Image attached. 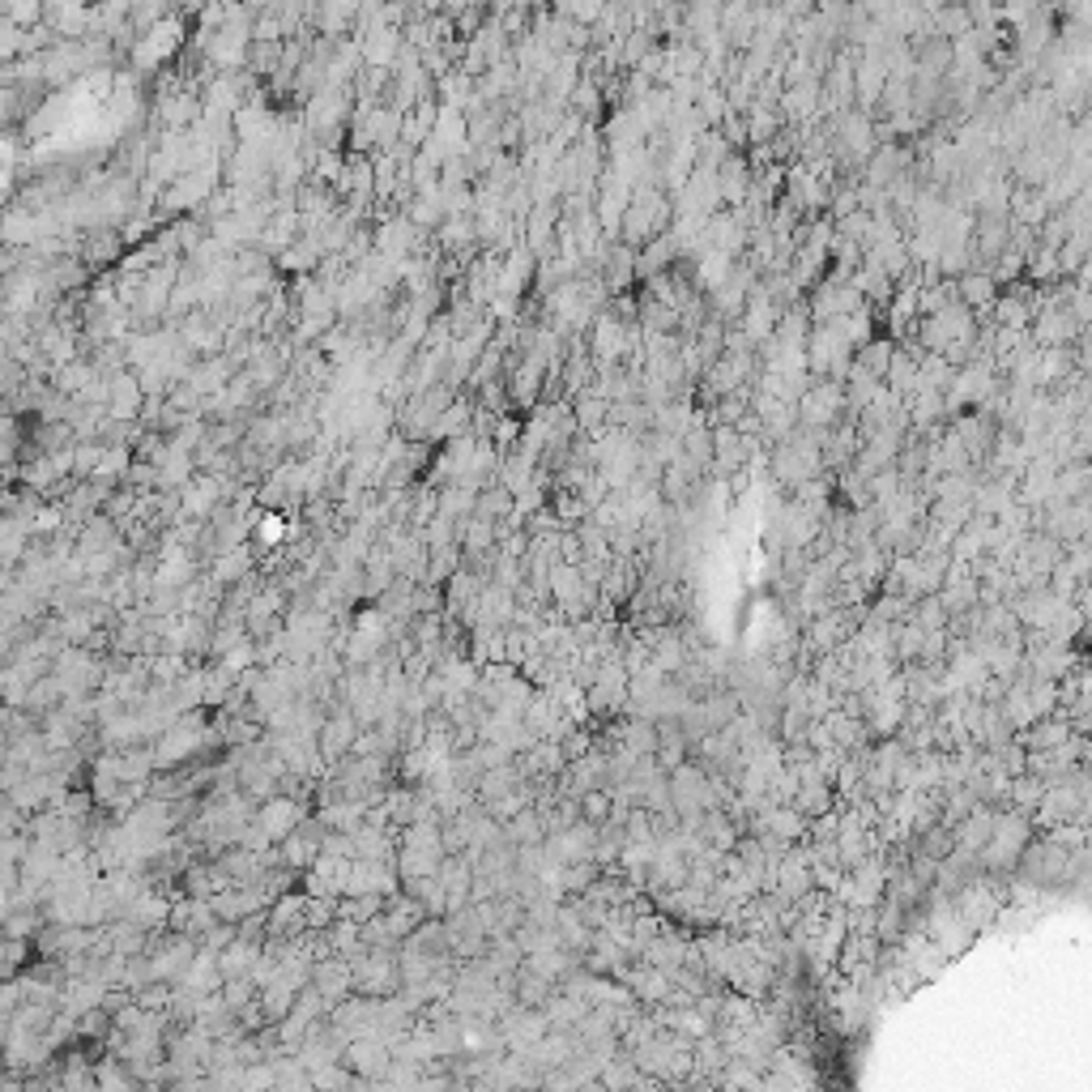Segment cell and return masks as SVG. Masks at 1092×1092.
<instances>
[{"mask_svg": "<svg viewBox=\"0 0 1092 1092\" xmlns=\"http://www.w3.org/2000/svg\"><path fill=\"white\" fill-rule=\"evenodd\" d=\"M994 295H998V282L994 273H964L956 282V299L964 307H994Z\"/></svg>", "mask_w": 1092, "mask_h": 1092, "instance_id": "2", "label": "cell"}, {"mask_svg": "<svg viewBox=\"0 0 1092 1092\" xmlns=\"http://www.w3.org/2000/svg\"><path fill=\"white\" fill-rule=\"evenodd\" d=\"M295 816H299V807L291 798H273L270 807L261 811V832H265V837H273V841H286L299 828Z\"/></svg>", "mask_w": 1092, "mask_h": 1092, "instance_id": "1", "label": "cell"}, {"mask_svg": "<svg viewBox=\"0 0 1092 1092\" xmlns=\"http://www.w3.org/2000/svg\"><path fill=\"white\" fill-rule=\"evenodd\" d=\"M346 982H350V977H346L342 964H321V968H316V991H321L325 998H337L346 991Z\"/></svg>", "mask_w": 1092, "mask_h": 1092, "instance_id": "7", "label": "cell"}, {"mask_svg": "<svg viewBox=\"0 0 1092 1092\" xmlns=\"http://www.w3.org/2000/svg\"><path fill=\"white\" fill-rule=\"evenodd\" d=\"M823 807H828V786H823V781H807L802 794H798V811L802 816H816V811H823Z\"/></svg>", "mask_w": 1092, "mask_h": 1092, "instance_id": "9", "label": "cell"}, {"mask_svg": "<svg viewBox=\"0 0 1092 1092\" xmlns=\"http://www.w3.org/2000/svg\"><path fill=\"white\" fill-rule=\"evenodd\" d=\"M252 961H256V947L252 943H240L235 939L231 947H226V956H222V973H226V982H231V977H244L252 968Z\"/></svg>", "mask_w": 1092, "mask_h": 1092, "instance_id": "6", "label": "cell"}, {"mask_svg": "<svg viewBox=\"0 0 1092 1092\" xmlns=\"http://www.w3.org/2000/svg\"><path fill=\"white\" fill-rule=\"evenodd\" d=\"M581 816L606 819V816H611V798H606V794H581Z\"/></svg>", "mask_w": 1092, "mask_h": 1092, "instance_id": "11", "label": "cell"}, {"mask_svg": "<svg viewBox=\"0 0 1092 1092\" xmlns=\"http://www.w3.org/2000/svg\"><path fill=\"white\" fill-rule=\"evenodd\" d=\"M606 410H611L606 401H593V397H589V401H581V406H576V422H581V427H597V422L606 418Z\"/></svg>", "mask_w": 1092, "mask_h": 1092, "instance_id": "10", "label": "cell"}, {"mask_svg": "<svg viewBox=\"0 0 1092 1092\" xmlns=\"http://www.w3.org/2000/svg\"><path fill=\"white\" fill-rule=\"evenodd\" d=\"M837 410H841V388L837 385H819L816 393L802 401V418L819 422V427H828V422L837 418Z\"/></svg>", "mask_w": 1092, "mask_h": 1092, "instance_id": "3", "label": "cell"}, {"mask_svg": "<svg viewBox=\"0 0 1092 1092\" xmlns=\"http://www.w3.org/2000/svg\"><path fill=\"white\" fill-rule=\"evenodd\" d=\"M623 337H627V329L615 321V316H602V321H597V333H593V355H597V363H611V359H619L623 355Z\"/></svg>", "mask_w": 1092, "mask_h": 1092, "instance_id": "4", "label": "cell"}, {"mask_svg": "<svg viewBox=\"0 0 1092 1092\" xmlns=\"http://www.w3.org/2000/svg\"><path fill=\"white\" fill-rule=\"evenodd\" d=\"M542 828H546V823H538V816H533V811H521V816L508 823V837L521 841V845H530V841L542 837Z\"/></svg>", "mask_w": 1092, "mask_h": 1092, "instance_id": "8", "label": "cell"}, {"mask_svg": "<svg viewBox=\"0 0 1092 1092\" xmlns=\"http://www.w3.org/2000/svg\"><path fill=\"white\" fill-rule=\"evenodd\" d=\"M355 721L350 717H333L325 726V734H321V751L325 756H337V751H346V747H355Z\"/></svg>", "mask_w": 1092, "mask_h": 1092, "instance_id": "5", "label": "cell"}]
</instances>
